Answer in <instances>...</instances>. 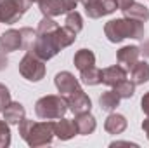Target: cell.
Here are the masks:
<instances>
[{"label":"cell","instance_id":"obj_1","mask_svg":"<svg viewBox=\"0 0 149 148\" xmlns=\"http://www.w3.org/2000/svg\"><path fill=\"white\" fill-rule=\"evenodd\" d=\"M54 124L50 120H43V122H35L30 118H23L19 122V136L30 145V147H45L50 145L56 132H54Z\"/></svg>","mask_w":149,"mask_h":148},{"label":"cell","instance_id":"obj_2","mask_svg":"<svg viewBox=\"0 0 149 148\" xmlns=\"http://www.w3.org/2000/svg\"><path fill=\"white\" fill-rule=\"evenodd\" d=\"M144 33H146L144 25L132 18H118V19H111L104 25V35L113 44H118L125 38L141 40V38H144Z\"/></svg>","mask_w":149,"mask_h":148},{"label":"cell","instance_id":"obj_3","mask_svg":"<svg viewBox=\"0 0 149 148\" xmlns=\"http://www.w3.org/2000/svg\"><path fill=\"white\" fill-rule=\"evenodd\" d=\"M68 108V99L63 94H49L40 98L35 103V113L42 120H54L61 118L66 115Z\"/></svg>","mask_w":149,"mask_h":148},{"label":"cell","instance_id":"obj_4","mask_svg":"<svg viewBox=\"0 0 149 148\" xmlns=\"http://www.w3.org/2000/svg\"><path fill=\"white\" fill-rule=\"evenodd\" d=\"M61 51L63 49H61V45H59V42L56 38V30H54L50 33H37V38H35L31 49L26 51V52L35 54L42 61H49Z\"/></svg>","mask_w":149,"mask_h":148},{"label":"cell","instance_id":"obj_5","mask_svg":"<svg viewBox=\"0 0 149 148\" xmlns=\"http://www.w3.org/2000/svg\"><path fill=\"white\" fill-rule=\"evenodd\" d=\"M33 0H0V23L14 25L31 7Z\"/></svg>","mask_w":149,"mask_h":148},{"label":"cell","instance_id":"obj_6","mask_svg":"<svg viewBox=\"0 0 149 148\" xmlns=\"http://www.w3.org/2000/svg\"><path fill=\"white\" fill-rule=\"evenodd\" d=\"M19 73L30 82H40L45 77V61L31 52H26L19 61Z\"/></svg>","mask_w":149,"mask_h":148},{"label":"cell","instance_id":"obj_7","mask_svg":"<svg viewBox=\"0 0 149 148\" xmlns=\"http://www.w3.org/2000/svg\"><path fill=\"white\" fill-rule=\"evenodd\" d=\"M76 0H40L38 7L40 12L47 18H56L76 9Z\"/></svg>","mask_w":149,"mask_h":148},{"label":"cell","instance_id":"obj_8","mask_svg":"<svg viewBox=\"0 0 149 148\" xmlns=\"http://www.w3.org/2000/svg\"><path fill=\"white\" fill-rule=\"evenodd\" d=\"M83 7H85V14L90 19H99L102 16L113 14L118 9L114 0H83Z\"/></svg>","mask_w":149,"mask_h":148},{"label":"cell","instance_id":"obj_9","mask_svg":"<svg viewBox=\"0 0 149 148\" xmlns=\"http://www.w3.org/2000/svg\"><path fill=\"white\" fill-rule=\"evenodd\" d=\"M66 99H68V108L73 115L90 111V108H92V101H90V98L87 96V92L81 87L76 89L74 92H71L70 96H66Z\"/></svg>","mask_w":149,"mask_h":148},{"label":"cell","instance_id":"obj_10","mask_svg":"<svg viewBox=\"0 0 149 148\" xmlns=\"http://www.w3.org/2000/svg\"><path fill=\"white\" fill-rule=\"evenodd\" d=\"M139 58H141V47H137V45H125L116 52L118 65L123 66L127 72H130L134 68V65L139 61Z\"/></svg>","mask_w":149,"mask_h":148},{"label":"cell","instance_id":"obj_11","mask_svg":"<svg viewBox=\"0 0 149 148\" xmlns=\"http://www.w3.org/2000/svg\"><path fill=\"white\" fill-rule=\"evenodd\" d=\"M54 84H56L59 94H63V96H70L76 89H80V80L70 72H59L54 78Z\"/></svg>","mask_w":149,"mask_h":148},{"label":"cell","instance_id":"obj_12","mask_svg":"<svg viewBox=\"0 0 149 148\" xmlns=\"http://www.w3.org/2000/svg\"><path fill=\"white\" fill-rule=\"evenodd\" d=\"M23 47V40H21V32L19 30H7L2 37H0V51H3L5 54L19 51Z\"/></svg>","mask_w":149,"mask_h":148},{"label":"cell","instance_id":"obj_13","mask_svg":"<svg viewBox=\"0 0 149 148\" xmlns=\"http://www.w3.org/2000/svg\"><path fill=\"white\" fill-rule=\"evenodd\" d=\"M54 132H56V138H59L61 141H68L78 134V129H76L74 120L61 117V120H57L54 124Z\"/></svg>","mask_w":149,"mask_h":148},{"label":"cell","instance_id":"obj_14","mask_svg":"<svg viewBox=\"0 0 149 148\" xmlns=\"http://www.w3.org/2000/svg\"><path fill=\"white\" fill-rule=\"evenodd\" d=\"M74 124H76L78 134H81V136H88V134H92V132L95 131V127H97L95 117H94L90 111H85V113L74 115Z\"/></svg>","mask_w":149,"mask_h":148},{"label":"cell","instance_id":"obj_15","mask_svg":"<svg viewBox=\"0 0 149 148\" xmlns=\"http://www.w3.org/2000/svg\"><path fill=\"white\" fill-rule=\"evenodd\" d=\"M127 73H128V72H127V70H125L123 66H120V65H114V66H108V68L101 70L102 84H106V85L113 87L114 84H118V82L125 80V78H127Z\"/></svg>","mask_w":149,"mask_h":148},{"label":"cell","instance_id":"obj_16","mask_svg":"<svg viewBox=\"0 0 149 148\" xmlns=\"http://www.w3.org/2000/svg\"><path fill=\"white\" fill-rule=\"evenodd\" d=\"M3 120L9 122V124H16L19 125V122L26 117V111H24V106L17 101H10L5 108H3Z\"/></svg>","mask_w":149,"mask_h":148},{"label":"cell","instance_id":"obj_17","mask_svg":"<svg viewBox=\"0 0 149 148\" xmlns=\"http://www.w3.org/2000/svg\"><path fill=\"white\" fill-rule=\"evenodd\" d=\"M127 125H128L127 118H125L123 115H120V113H114V111H111V113L108 115V118H106V122H104V129H106V132H109V134H121V132L127 129Z\"/></svg>","mask_w":149,"mask_h":148},{"label":"cell","instance_id":"obj_18","mask_svg":"<svg viewBox=\"0 0 149 148\" xmlns=\"http://www.w3.org/2000/svg\"><path fill=\"white\" fill-rule=\"evenodd\" d=\"M128 73H130V80L135 85H142L149 82V65L146 61H137Z\"/></svg>","mask_w":149,"mask_h":148},{"label":"cell","instance_id":"obj_19","mask_svg":"<svg viewBox=\"0 0 149 148\" xmlns=\"http://www.w3.org/2000/svg\"><path fill=\"white\" fill-rule=\"evenodd\" d=\"M73 63L80 72H81V70H87V68H90V66L95 65V54H94L90 49H80V51H76V54H74Z\"/></svg>","mask_w":149,"mask_h":148},{"label":"cell","instance_id":"obj_20","mask_svg":"<svg viewBox=\"0 0 149 148\" xmlns=\"http://www.w3.org/2000/svg\"><path fill=\"white\" fill-rule=\"evenodd\" d=\"M123 14H125V18H132V19H137L141 23H146L149 19V9L139 2H134L132 5L123 9Z\"/></svg>","mask_w":149,"mask_h":148},{"label":"cell","instance_id":"obj_21","mask_svg":"<svg viewBox=\"0 0 149 148\" xmlns=\"http://www.w3.org/2000/svg\"><path fill=\"white\" fill-rule=\"evenodd\" d=\"M120 101H121V98H120L114 91H106V92H102L101 98H99V106H101V110L111 113V111H114L120 106Z\"/></svg>","mask_w":149,"mask_h":148},{"label":"cell","instance_id":"obj_22","mask_svg":"<svg viewBox=\"0 0 149 148\" xmlns=\"http://www.w3.org/2000/svg\"><path fill=\"white\" fill-rule=\"evenodd\" d=\"M80 78L85 85H97V84H102V77H101V70L94 65L87 70H81L80 72Z\"/></svg>","mask_w":149,"mask_h":148},{"label":"cell","instance_id":"obj_23","mask_svg":"<svg viewBox=\"0 0 149 148\" xmlns=\"http://www.w3.org/2000/svg\"><path fill=\"white\" fill-rule=\"evenodd\" d=\"M113 91L121 98V99H130L132 96H134V92H135V84L132 82V80H121V82H118V84H114L113 85Z\"/></svg>","mask_w":149,"mask_h":148},{"label":"cell","instance_id":"obj_24","mask_svg":"<svg viewBox=\"0 0 149 148\" xmlns=\"http://www.w3.org/2000/svg\"><path fill=\"white\" fill-rule=\"evenodd\" d=\"M56 38H57L61 49H66V47H70L74 40H76V33H74L73 30H70L68 26H63V28L59 26L56 30Z\"/></svg>","mask_w":149,"mask_h":148},{"label":"cell","instance_id":"obj_25","mask_svg":"<svg viewBox=\"0 0 149 148\" xmlns=\"http://www.w3.org/2000/svg\"><path fill=\"white\" fill-rule=\"evenodd\" d=\"M64 26H68L70 30H73L74 33H80L83 30V18L78 11H70L66 12V21H64Z\"/></svg>","mask_w":149,"mask_h":148},{"label":"cell","instance_id":"obj_26","mask_svg":"<svg viewBox=\"0 0 149 148\" xmlns=\"http://www.w3.org/2000/svg\"><path fill=\"white\" fill-rule=\"evenodd\" d=\"M19 32H21V40H23V47H21V49L30 51L31 45H33V42H35V38H37V30L24 26V28H21Z\"/></svg>","mask_w":149,"mask_h":148},{"label":"cell","instance_id":"obj_27","mask_svg":"<svg viewBox=\"0 0 149 148\" xmlns=\"http://www.w3.org/2000/svg\"><path fill=\"white\" fill-rule=\"evenodd\" d=\"M57 28H59V25H57L52 18L43 16V19L38 23L37 33H50V32H54V30H57Z\"/></svg>","mask_w":149,"mask_h":148},{"label":"cell","instance_id":"obj_28","mask_svg":"<svg viewBox=\"0 0 149 148\" xmlns=\"http://www.w3.org/2000/svg\"><path fill=\"white\" fill-rule=\"evenodd\" d=\"M10 145V129L9 122L0 120V148H7Z\"/></svg>","mask_w":149,"mask_h":148},{"label":"cell","instance_id":"obj_29","mask_svg":"<svg viewBox=\"0 0 149 148\" xmlns=\"http://www.w3.org/2000/svg\"><path fill=\"white\" fill-rule=\"evenodd\" d=\"M9 103H10V91L3 84H0V111H3Z\"/></svg>","mask_w":149,"mask_h":148},{"label":"cell","instance_id":"obj_30","mask_svg":"<svg viewBox=\"0 0 149 148\" xmlns=\"http://www.w3.org/2000/svg\"><path fill=\"white\" fill-rule=\"evenodd\" d=\"M141 108L146 113V117H149V91L142 96V99H141Z\"/></svg>","mask_w":149,"mask_h":148},{"label":"cell","instance_id":"obj_31","mask_svg":"<svg viewBox=\"0 0 149 148\" xmlns=\"http://www.w3.org/2000/svg\"><path fill=\"white\" fill-rule=\"evenodd\" d=\"M114 2H116L118 9H121V11H123V9H127L128 5H132V4H134L135 0H114Z\"/></svg>","mask_w":149,"mask_h":148},{"label":"cell","instance_id":"obj_32","mask_svg":"<svg viewBox=\"0 0 149 148\" xmlns=\"http://www.w3.org/2000/svg\"><path fill=\"white\" fill-rule=\"evenodd\" d=\"M7 65H9V61H7V58H5V52H3V51H0V72H2V70H5V68H7Z\"/></svg>","mask_w":149,"mask_h":148},{"label":"cell","instance_id":"obj_33","mask_svg":"<svg viewBox=\"0 0 149 148\" xmlns=\"http://www.w3.org/2000/svg\"><path fill=\"white\" fill-rule=\"evenodd\" d=\"M121 145H125V147H137L135 143H130V141H113L111 147H121Z\"/></svg>","mask_w":149,"mask_h":148},{"label":"cell","instance_id":"obj_34","mask_svg":"<svg viewBox=\"0 0 149 148\" xmlns=\"http://www.w3.org/2000/svg\"><path fill=\"white\" fill-rule=\"evenodd\" d=\"M141 54H144L146 58H149V40H146L141 47Z\"/></svg>","mask_w":149,"mask_h":148},{"label":"cell","instance_id":"obj_35","mask_svg":"<svg viewBox=\"0 0 149 148\" xmlns=\"http://www.w3.org/2000/svg\"><path fill=\"white\" fill-rule=\"evenodd\" d=\"M142 131H144V134H146V138L149 140V117L142 122Z\"/></svg>","mask_w":149,"mask_h":148},{"label":"cell","instance_id":"obj_36","mask_svg":"<svg viewBox=\"0 0 149 148\" xmlns=\"http://www.w3.org/2000/svg\"><path fill=\"white\" fill-rule=\"evenodd\" d=\"M76 2H83V0H76Z\"/></svg>","mask_w":149,"mask_h":148},{"label":"cell","instance_id":"obj_37","mask_svg":"<svg viewBox=\"0 0 149 148\" xmlns=\"http://www.w3.org/2000/svg\"><path fill=\"white\" fill-rule=\"evenodd\" d=\"M33 2H40V0H33Z\"/></svg>","mask_w":149,"mask_h":148}]
</instances>
